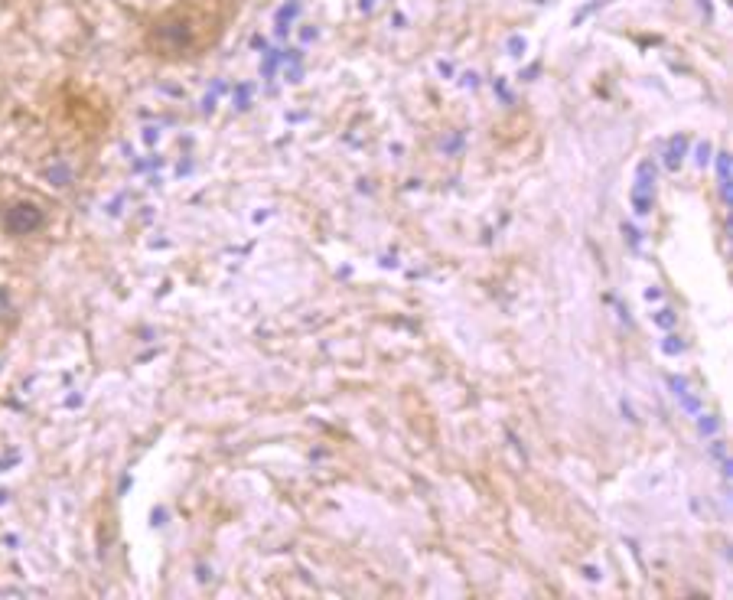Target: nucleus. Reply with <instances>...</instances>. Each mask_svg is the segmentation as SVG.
Listing matches in <instances>:
<instances>
[{
	"label": "nucleus",
	"instance_id": "obj_9",
	"mask_svg": "<svg viewBox=\"0 0 733 600\" xmlns=\"http://www.w3.org/2000/svg\"><path fill=\"white\" fill-rule=\"evenodd\" d=\"M622 232H626V238H629L632 248H639V232L632 229V225H622Z\"/></svg>",
	"mask_w": 733,
	"mask_h": 600
},
{
	"label": "nucleus",
	"instance_id": "obj_2",
	"mask_svg": "<svg viewBox=\"0 0 733 600\" xmlns=\"http://www.w3.org/2000/svg\"><path fill=\"white\" fill-rule=\"evenodd\" d=\"M652 189H655V167L645 160V163H639L636 186H632V206H636V216H649V212H652Z\"/></svg>",
	"mask_w": 733,
	"mask_h": 600
},
{
	"label": "nucleus",
	"instance_id": "obj_7",
	"mask_svg": "<svg viewBox=\"0 0 733 600\" xmlns=\"http://www.w3.org/2000/svg\"><path fill=\"white\" fill-rule=\"evenodd\" d=\"M652 320H655V326H662V330H672V326L678 324V313H675V310H668V307H662V310L655 313Z\"/></svg>",
	"mask_w": 733,
	"mask_h": 600
},
{
	"label": "nucleus",
	"instance_id": "obj_8",
	"mask_svg": "<svg viewBox=\"0 0 733 600\" xmlns=\"http://www.w3.org/2000/svg\"><path fill=\"white\" fill-rule=\"evenodd\" d=\"M662 349L668 353V356H678V353H685V339H681V336H668V339L662 343Z\"/></svg>",
	"mask_w": 733,
	"mask_h": 600
},
{
	"label": "nucleus",
	"instance_id": "obj_1",
	"mask_svg": "<svg viewBox=\"0 0 733 600\" xmlns=\"http://www.w3.org/2000/svg\"><path fill=\"white\" fill-rule=\"evenodd\" d=\"M3 225L13 235H30V232H36L43 225V212L36 206H30V203H17V206H10L3 212Z\"/></svg>",
	"mask_w": 733,
	"mask_h": 600
},
{
	"label": "nucleus",
	"instance_id": "obj_10",
	"mask_svg": "<svg viewBox=\"0 0 733 600\" xmlns=\"http://www.w3.org/2000/svg\"><path fill=\"white\" fill-rule=\"evenodd\" d=\"M707 153H710V147H707V144H701V147H698V160H701V163H707V160H710Z\"/></svg>",
	"mask_w": 733,
	"mask_h": 600
},
{
	"label": "nucleus",
	"instance_id": "obj_6",
	"mask_svg": "<svg viewBox=\"0 0 733 600\" xmlns=\"http://www.w3.org/2000/svg\"><path fill=\"white\" fill-rule=\"evenodd\" d=\"M698 431H701V438H714L717 431H721V421L714 415H701L698 418Z\"/></svg>",
	"mask_w": 733,
	"mask_h": 600
},
{
	"label": "nucleus",
	"instance_id": "obj_5",
	"mask_svg": "<svg viewBox=\"0 0 733 600\" xmlns=\"http://www.w3.org/2000/svg\"><path fill=\"white\" fill-rule=\"evenodd\" d=\"M685 138H678V140H672V147H668V157H665V163H668V167H672V170H675L678 163H681V157H685Z\"/></svg>",
	"mask_w": 733,
	"mask_h": 600
},
{
	"label": "nucleus",
	"instance_id": "obj_12",
	"mask_svg": "<svg viewBox=\"0 0 733 600\" xmlns=\"http://www.w3.org/2000/svg\"><path fill=\"white\" fill-rule=\"evenodd\" d=\"M584 574L590 577V581H596V577H600V571H596V568H584Z\"/></svg>",
	"mask_w": 733,
	"mask_h": 600
},
{
	"label": "nucleus",
	"instance_id": "obj_11",
	"mask_svg": "<svg viewBox=\"0 0 733 600\" xmlns=\"http://www.w3.org/2000/svg\"><path fill=\"white\" fill-rule=\"evenodd\" d=\"M645 300H662V290H658V288H649V290H645Z\"/></svg>",
	"mask_w": 733,
	"mask_h": 600
},
{
	"label": "nucleus",
	"instance_id": "obj_4",
	"mask_svg": "<svg viewBox=\"0 0 733 600\" xmlns=\"http://www.w3.org/2000/svg\"><path fill=\"white\" fill-rule=\"evenodd\" d=\"M710 457L717 460V467H721L723 476H730V457H727V447H723V440H710Z\"/></svg>",
	"mask_w": 733,
	"mask_h": 600
},
{
	"label": "nucleus",
	"instance_id": "obj_3",
	"mask_svg": "<svg viewBox=\"0 0 733 600\" xmlns=\"http://www.w3.org/2000/svg\"><path fill=\"white\" fill-rule=\"evenodd\" d=\"M668 388L675 392V398L681 404H685V411H691V415H701V402L691 395V388H687V382L681 379V375H668Z\"/></svg>",
	"mask_w": 733,
	"mask_h": 600
}]
</instances>
